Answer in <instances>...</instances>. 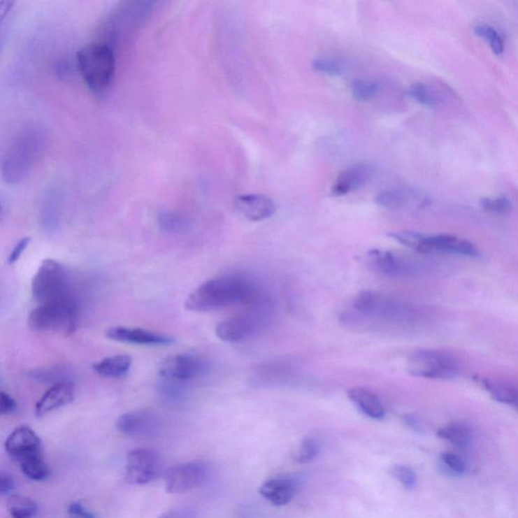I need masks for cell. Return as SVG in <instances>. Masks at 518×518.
I'll list each match as a JSON object with an SVG mask.
<instances>
[{
  "label": "cell",
  "instance_id": "obj_1",
  "mask_svg": "<svg viewBox=\"0 0 518 518\" xmlns=\"http://www.w3.org/2000/svg\"><path fill=\"white\" fill-rule=\"evenodd\" d=\"M259 294L254 285L239 275L212 278L194 289L185 300V309L210 312L237 304L253 305Z\"/></svg>",
  "mask_w": 518,
  "mask_h": 518
},
{
  "label": "cell",
  "instance_id": "obj_2",
  "mask_svg": "<svg viewBox=\"0 0 518 518\" xmlns=\"http://www.w3.org/2000/svg\"><path fill=\"white\" fill-rule=\"evenodd\" d=\"M77 67L85 85L97 96L105 94L114 81L115 57L112 46L106 42H94L79 50Z\"/></svg>",
  "mask_w": 518,
  "mask_h": 518
},
{
  "label": "cell",
  "instance_id": "obj_3",
  "mask_svg": "<svg viewBox=\"0 0 518 518\" xmlns=\"http://www.w3.org/2000/svg\"><path fill=\"white\" fill-rule=\"evenodd\" d=\"M79 306L73 297L38 305L29 314V327L34 331L73 333L79 324Z\"/></svg>",
  "mask_w": 518,
  "mask_h": 518
},
{
  "label": "cell",
  "instance_id": "obj_4",
  "mask_svg": "<svg viewBox=\"0 0 518 518\" xmlns=\"http://www.w3.org/2000/svg\"><path fill=\"white\" fill-rule=\"evenodd\" d=\"M354 308L361 315L392 323L413 322L420 314L413 306L374 291L361 292L354 298Z\"/></svg>",
  "mask_w": 518,
  "mask_h": 518
},
{
  "label": "cell",
  "instance_id": "obj_5",
  "mask_svg": "<svg viewBox=\"0 0 518 518\" xmlns=\"http://www.w3.org/2000/svg\"><path fill=\"white\" fill-rule=\"evenodd\" d=\"M6 454L19 463L22 474H37L46 465L40 436L31 427L22 425L10 432L4 443Z\"/></svg>",
  "mask_w": 518,
  "mask_h": 518
},
{
  "label": "cell",
  "instance_id": "obj_6",
  "mask_svg": "<svg viewBox=\"0 0 518 518\" xmlns=\"http://www.w3.org/2000/svg\"><path fill=\"white\" fill-rule=\"evenodd\" d=\"M31 295L38 305L73 297L69 278L60 262L45 259L31 280Z\"/></svg>",
  "mask_w": 518,
  "mask_h": 518
},
{
  "label": "cell",
  "instance_id": "obj_7",
  "mask_svg": "<svg viewBox=\"0 0 518 518\" xmlns=\"http://www.w3.org/2000/svg\"><path fill=\"white\" fill-rule=\"evenodd\" d=\"M407 368L411 375L425 379H454L460 373L459 361L452 354L436 350L414 352L408 357Z\"/></svg>",
  "mask_w": 518,
  "mask_h": 518
},
{
  "label": "cell",
  "instance_id": "obj_8",
  "mask_svg": "<svg viewBox=\"0 0 518 518\" xmlns=\"http://www.w3.org/2000/svg\"><path fill=\"white\" fill-rule=\"evenodd\" d=\"M208 370L209 366L203 357L187 352L167 357L158 370L164 381L182 384L203 377Z\"/></svg>",
  "mask_w": 518,
  "mask_h": 518
},
{
  "label": "cell",
  "instance_id": "obj_9",
  "mask_svg": "<svg viewBox=\"0 0 518 518\" xmlns=\"http://www.w3.org/2000/svg\"><path fill=\"white\" fill-rule=\"evenodd\" d=\"M161 469V458L151 449H133L127 454L125 479L128 483L146 485L159 477Z\"/></svg>",
  "mask_w": 518,
  "mask_h": 518
},
{
  "label": "cell",
  "instance_id": "obj_10",
  "mask_svg": "<svg viewBox=\"0 0 518 518\" xmlns=\"http://www.w3.org/2000/svg\"><path fill=\"white\" fill-rule=\"evenodd\" d=\"M208 474L209 469L202 461H189L174 466L165 474V490L169 494L187 492L205 483Z\"/></svg>",
  "mask_w": 518,
  "mask_h": 518
},
{
  "label": "cell",
  "instance_id": "obj_11",
  "mask_svg": "<svg viewBox=\"0 0 518 518\" xmlns=\"http://www.w3.org/2000/svg\"><path fill=\"white\" fill-rule=\"evenodd\" d=\"M424 254H452L477 257L479 251L474 244L452 235L438 234L425 236L420 234L415 250Z\"/></svg>",
  "mask_w": 518,
  "mask_h": 518
},
{
  "label": "cell",
  "instance_id": "obj_12",
  "mask_svg": "<svg viewBox=\"0 0 518 518\" xmlns=\"http://www.w3.org/2000/svg\"><path fill=\"white\" fill-rule=\"evenodd\" d=\"M115 427L117 431L131 438H151L159 432L161 420L153 411H131L117 418Z\"/></svg>",
  "mask_w": 518,
  "mask_h": 518
},
{
  "label": "cell",
  "instance_id": "obj_13",
  "mask_svg": "<svg viewBox=\"0 0 518 518\" xmlns=\"http://www.w3.org/2000/svg\"><path fill=\"white\" fill-rule=\"evenodd\" d=\"M106 338L113 341L139 345H169L174 343L173 336L142 328L115 326L106 332Z\"/></svg>",
  "mask_w": 518,
  "mask_h": 518
},
{
  "label": "cell",
  "instance_id": "obj_14",
  "mask_svg": "<svg viewBox=\"0 0 518 518\" xmlns=\"http://www.w3.org/2000/svg\"><path fill=\"white\" fill-rule=\"evenodd\" d=\"M375 173V167L370 164H355L341 171L332 185V194L336 196H346L366 185Z\"/></svg>",
  "mask_w": 518,
  "mask_h": 518
},
{
  "label": "cell",
  "instance_id": "obj_15",
  "mask_svg": "<svg viewBox=\"0 0 518 518\" xmlns=\"http://www.w3.org/2000/svg\"><path fill=\"white\" fill-rule=\"evenodd\" d=\"M368 266L377 273L390 278H403L413 273L412 266L406 260L383 250H372L366 254Z\"/></svg>",
  "mask_w": 518,
  "mask_h": 518
},
{
  "label": "cell",
  "instance_id": "obj_16",
  "mask_svg": "<svg viewBox=\"0 0 518 518\" xmlns=\"http://www.w3.org/2000/svg\"><path fill=\"white\" fill-rule=\"evenodd\" d=\"M74 395L75 387L72 382L63 381L54 384L36 404V415L37 417H43L48 413L66 406L73 401Z\"/></svg>",
  "mask_w": 518,
  "mask_h": 518
},
{
  "label": "cell",
  "instance_id": "obj_17",
  "mask_svg": "<svg viewBox=\"0 0 518 518\" xmlns=\"http://www.w3.org/2000/svg\"><path fill=\"white\" fill-rule=\"evenodd\" d=\"M235 207L244 218L252 222L266 220L277 212L275 203L264 194L240 196L237 198Z\"/></svg>",
  "mask_w": 518,
  "mask_h": 518
},
{
  "label": "cell",
  "instance_id": "obj_18",
  "mask_svg": "<svg viewBox=\"0 0 518 518\" xmlns=\"http://www.w3.org/2000/svg\"><path fill=\"white\" fill-rule=\"evenodd\" d=\"M259 324V316L243 315L226 319L216 327V336L224 343H238L252 333Z\"/></svg>",
  "mask_w": 518,
  "mask_h": 518
},
{
  "label": "cell",
  "instance_id": "obj_19",
  "mask_svg": "<svg viewBox=\"0 0 518 518\" xmlns=\"http://www.w3.org/2000/svg\"><path fill=\"white\" fill-rule=\"evenodd\" d=\"M298 480L289 476L275 477L264 482L259 493L264 499L275 506L289 504L298 489Z\"/></svg>",
  "mask_w": 518,
  "mask_h": 518
},
{
  "label": "cell",
  "instance_id": "obj_20",
  "mask_svg": "<svg viewBox=\"0 0 518 518\" xmlns=\"http://www.w3.org/2000/svg\"><path fill=\"white\" fill-rule=\"evenodd\" d=\"M31 136L22 137L20 145L13 153L10 154L8 160L4 162L3 173H8V180H17L24 175L31 165V158L35 155L37 146L35 141L31 143Z\"/></svg>",
  "mask_w": 518,
  "mask_h": 518
},
{
  "label": "cell",
  "instance_id": "obj_21",
  "mask_svg": "<svg viewBox=\"0 0 518 518\" xmlns=\"http://www.w3.org/2000/svg\"><path fill=\"white\" fill-rule=\"evenodd\" d=\"M347 397L366 417L374 420H383L386 417L383 403L372 391L357 387L347 391Z\"/></svg>",
  "mask_w": 518,
  "mask_h": 518
},
{
  "label": "cell",
  "instance_id": "obj_22",
  "mask_svg": "<svg viewBox=\"0 0 518 518\" xmlns=\"http://www.w3.org/2000/svg\"><path fill=\"white\" fill-rule=\"evenodd\" d=\"M481 386L499 403L508 405L518 410V386L499 380H479Z\"/></svg>",
  "mask_w": 518,
  "mask_h": 518
},
{
  "label": "cell",
  "instance_id": "obj_23",
  "mask_svg": "<svg viewBox=\"0 0 518 518\" xmlns=\"http://www.w3.org/2000/svg\"><path fill=\"white\" fill-rule=\"evenodd\" d=\"M133 359L130 355L117 354L106 357L92 366L94 372L106 377H122L130 372Z\"/></svg>",
  "mask_w": 518,
  "mask_h": 518
},
{
  "label": "cell",
  "instance_id": "obj_24",
  "mask_svg": "<svg viewBox=\"0 0 518 518\" xmlns=\"http://www.w3.org/2000/svg\"><path fill=\"white\" fill-rule=\"evenodd\" d=\"M416 198L415 192L408 189H392L375 196V203L386 209H399Z\"/></svg>",
  "mask_w": 518,
  "mask_h": 518
},
{
  "label": "cell",
  "instance_id": "obj_25",
  "mask_svg": "<svg viewBox=\"0 0 518 518\" xmlns=\"http://www.w3.org/2000/svg\"><path fill=\"white\" fill-rule=\"evenodd\" d=\"M438 436L442 440L451 443L458 447H466L472 440L470 429L463 423H451L438 431Z\"/></svg>",
  "mask_w": 518,
  "mask_h": 518
},
{
  "label": "cell",
  "instance_id": "obj_26",
  "mask_svg": "<svg viewBox=\"0 0 518 518\" xmlns=\"http://www.w3.org/2000/svg\"><path fill=\"white\" fill-rule=\"evenodd\" d=\"M6 506L13 518H33L38 512V504L33 499L22 495H10Z\"/></svg>",
  "mask_w": 518,
  "mask_h": 518
},
{
  "label": "cell",
  "instance_id": "obj_27",
  "mask_svg": "<svg viewBox=\"0 0 518 518\" xmlns=\"http://www.w3.org/2000/svg\"><path fill=\"white\" fill-rule=\"evenodd\" d=\"M474 31L477 36L488 43L490 49L492 50L495 55L498 56V57L503 55L505 44H504L503 38L496 29L492 28L489 24H478L475 26Z\"/></svg>",
  "mask_w": 518,
  "mask_h": 518
},
{
  "label": "cell",
  "instance_id": "obj_28",
  "mask_svg": "<svg viewBox=\"0 0 518 518\" xmlns=\"http://www.w3.org/2000/svg\"><path fill=\"white\" fill-rule=\"evenodd\" d=\"M379 90V83L370 79H357L352 85V96L359 101H370Z\"/></svg>",
  "mask_w": 518,
  "mask_h": 518
},
{
  "label": "cell",
  "instance_id": "obj_29",
  "mask_svg": "<svg viewBox=\"0 0 518 518\" xmlns=\"http://www.w3.org/2000/svg\"><path fill=\"white\" fill-rule=\"evenodd\" d=\"M440 465L445 474L452 476H463L467 470L463 459L451 452H443L440 458Z\"/></svg>",
  "mask_w": 518,
  "mask_h": 518
},
{
  "label": "cell",
  "instance_id": "obj_30",
  "mask_svg": "<svg viewBox=\"0 0 518 518\" xmlns=\"http://www.w3.org/2000/svg\"><path fill=\"white\" fill-rule=\"evenodd\" d=\"M408 94L417 103H422L423 106H429V108H436L438 106V101L436 92L431 87L424 85V83H414L409 88Z\"/></svg>",
  "mask_w": 518,
  "mask_h": 518
},
{
  "label": "cell",
  "instance_id": "obj_31",
  "mask_svg": "<svg viewBox=\"0 0 518 518\" xmlns=\"http://www.w3.org/2000/svg\"><path fill=\"white\" fill-rule=\"evenodd\" d=\"M312 66L315 71L330 76L341 75L345 70V65L343 61L330 57L317 58L313 61Z\"/></svg>",
  "mask_w": 518,
  "mask_h": 518
},
{
  "label": "cell",
  "instance_id": "obj_32",
  "mask_svg": "<svg viewBox=\"0 0 518 518\" xmlns=\"http://www.w3.org/2000/svg\"><path fill=\"white\" fill-rule=\"evenodd\" d=\"M321 445L315 438H305L301 443L296 460L300 463H307L313 461L320 452Z\"/></svg>",
  "mask_w": 518,
  "mask_h": 518
},
{
  "label": "cell",
  "instance_id": "obj_33",
  "mask_svg": "<svg viewBox=\"0 0 518 518\" xmlns=\"http://www.w3.org/2000/svg\"><path fill=\"white\" fill-rule=\"evenodd\" d=\"M392 474L396 480L399 481L407 490H412L415 487L416 475L411 468L404 465H396L393 467Z\"/></svg>",
  "mask_w": 518,
  "mask_h": 518
},
{
  "label": "cell",
  "instance_id": "obj_34",
  "mask_svg": "<svg viewBox=\"0 0 518 518\" xmlns=\"http://www.w3.org/2000/svg\"><path fill=\"white\" fill-rule=\"evenodd\" d=\"M481 205L486 211L496 215L508 214L511 209L510 201L505 196H499L496 199H484Z\"/></svg>",
  "mask_w": 518,
  "mask_h": 518
},
{
  "label": "cell",
  "instance_id": "obj_35",
  "mask_svg": "<svg viewBox=\"0 0 518 518\" xmlns=\"http://www.w3.org/2000/svg\"><path fill=\"white\" fill-rule=\"evenodd\" d=\"M158 222H159L160 228L168 233L180 232L185 226L183 219L171 213H164L160 215Z\"/></svg>",
  "mask_w": 518,
  "mask_h": 518
},
{
  "label": "cell",
  "instance_id": "obj_36",
  "mask_svg": "<svg viewBox=\"0 0 518 518\" xmlns=\"http://www.w3.org/2000/svg\"><path fill=\"white\" fill-rule=\"evenodd\" d=\"M68 515L72 518H97L94 513L88 510L80 502H72L67 508Z\"/></svg>",
  "mask_w": 518,
  "mask_h": 518
},
{
  "label": "cell",
  "instance_id": "obj_37",
  "mask_svg": "<svg viewBox=\"0 0 518 518\" xmlns=\"http://www.w3.org/2000/svg\"><path fill=\"white\" fill-rule=\"evenodd\" d=\"M17 409V403L15 399L6 392L0 394V412L2 415L15 413Z\"/></svg>",
  "mask_w": 518,
  "mask_h": 518
},
{
  "label": "cell",
  "instance_id": "obj_38",
  "mask_svg": "<svg viewBox=\"0 0 518 518\" xmlns=\"http://www.w3.org/2000/svg\"><path fill=\"white\" fill-rule=\"evenodd\" d=\"M29 241H31V239H29V237H24V238L20 239V240L17 242V245L13 247V250H11L10 257H8V264H15L19 261V259L22 257V253H24L27 248H28Z\"/></svg>",
  "mask_w": 518,
  "mask_h": 518
},
{
  "label": "cell",
  "instance_id": "obj_39",
  "mask_svg": "<svg viewBox=\"0 0 518 518\" xmlns=\"http://www.w3.org/2000/svg\"><path fill=\"white\" fill-rule=\"evenodd\" d=\"M158 518H196V515L192 509L175 508L162 513Z\"/></svg>",
  "mask_w": 518,
  "mask_h": 518
},
{
  "label": "cell",
  "instance_id": "obj_40",
  "mask_svg": "<svg viewBox=\"0 0 518 518\" xmlns=\"http://www.w3.org/2000/svg\"><path fill=\"white\" fill-rule=\"evenodd\" d=\"M15 489V482L8 474L2 473L0 476V493L1 495H8Z\"/></svg>",
  "mask_w": 518,
  "mask_h": 518
},
{
  "label": "cell",
  "instance_id": "obj_41",
  "mask_svg": "<svg viewBox=\"0 0 518 518\" xmlns=\"http://www.w3.org/2000/svg\"><path fill=\"white\" fill-rule=\"evenodd\" d=\"M404 422L412 431L417 432L422 431V422L418 419L417 416L413 415V414H407V415L404 416Z\"/></svg>",
  "mask_w": 518,
  "mask_h": 518
}]
</instances>
